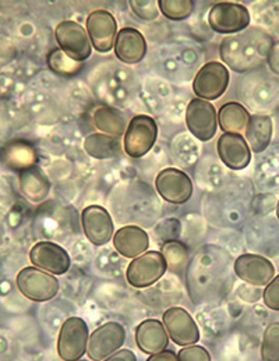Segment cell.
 I'll use <instances>...</instances> for the list:
<instances>
[{
	"mask_svg": "<svg viewBox=\"0 0 279 361\" xmlns=\"http://www.w3.org/2000/svg\"><path fill=\"white\" fill-rule=\"evenodd\" d=\"M3 158L8 168L18 172L30 166H35L38 159L35 148L24 140L8 142L3 149Z\"/></svg>",
	"mask_w": 279,
	"mask_h": 361,
	"instance_id": "cell-25",
	"label": "cell"
},
{
	"mask_svg": "<svg viewBox=\"0 0 279 361\" xmlns=\"http://www.w3.org/2000/svg\"><path fill=\"white\" fill-rule=\"evenodd\" d=\"M263 165L260 169L261 181L270 187L279 185V145L274 147L271 151L266 152L261 159Z\"/></svg>",
	"mask_w": 279,
	"mask_h": 361,
	"instance_id": "cell-32",
	"label": "cell"
},
{
	"mask_svg": "<svg viewBox=\"0 0 279 361\" xmlns=\"http://www.w3.org/2000/svg\"><path fill=\"white\" fill-rule=\"evenodd\" d=\"M55 38L59 49H61L70 59L83 63L91 56L93 47L87 34V30L71 20H66L57 24Z\"/></svg>",
	"mask_w": 279,
	"mask_h": 361,
	"instance_id": "cell-9",
	"label": "cell"
},
{
	"mask_svg": "<svg viewBox=\"0 0 279 361\" xmlns=\"http://www.w3.org/2000/svg\"><path fill=\"white\" fill-rule=\"evenodd\" d=\"M158 126L148 115H136L129 121L123 135V151L133 159L143 158L155 145Z\"/></svg>",
	"mask_w": 279,
	"mask_h": 361,
	"instance_id": "cell-3",
	"label": "cell"
},
{
	"mask_svg": "<svg viewBox=\"0 0 279 361\" xmlns=\"http://www.w3.org/2000/svg\"><path fill=\"white\" fill-rule=\"evenodd\" d=\"M177 361H211L210 352L198 345L186 346L182 350H179Z\"/></svg>",
	"mask_w": 279,
	"mask_h": 361,
	"instance_id": "cell-34",
	"label": "cell"
},
{
	"mask_svg": "<svg viewBox=\"0 0 279 361\" xmlns=\"http://www.w3.org/2000/svg\"><path fill=\"white\" fill-rule=\"evenodd\" d=\"M260 353L263 361H279V322H273L266 328Z\"/></svg>",
	"mask_w": 279,
	"mask_h": 361,
	"instance_id": "cell-31",
	"label": "cell"
},
{
	"mask_svg": "<svg viewBox=\"0 0 279 361\" xmlns=\"http://www.w3.org/2000/svg\"><path fill=\"white\" fill-rule=\"evenodd\" d=\"M263 300L267 308L273 311H279V275L266 286L263 293Z\"/></svg>",
	"mask_w": 279,
	"mask_h": 361,
	"instance_id": "cell-35",
	"label": "cell"
},
{
	"mask_svg": "<svg viewBox=\"0 0 279 361\" xmlns=\"http://www.w3.org/2000/svg\"><path fill=\"white\" fill-rule=\"evenodd\" d=\"M88 338V325L83 318H67L63 322L57 336L56 350L59 357L63 361L81 360V357L87 353Z\"/></svg>",
	"mask_w": 279,
	"mask_h": 361,
	"instance_id": "cell-4",
	"label": "cell"
},
{
	"mask_svg": "<svg viewBox=\"0 0 279 361\" xmlns=\"http://www.w3.org/2000/svg\"><path fill=\"white\" fill-rule=\"evenodd\" d=\"M251 16L249 8L236 1H220L208 13L210 27L223 35H235L250 27Z\"/></svg>",
	"mask_w": 279,
	"mask_h": 361,
	"instance_id": "cell-6",
	"label": "cell"
},
{
	"mask_svg": "<svg viewBox=\"0 0 279 361\" xmlns=\"http://www.w3.org/2000/svg\"><path fill=\"white\" fill-rule=\"evenodd\" d=\"M267 64L271 70V73L274 75H279V41L278 42H274L270 54H268V58H267Z\"/></svg>",
	"mask_w": 279,
	"mask_h": 361,
	"instance_id": "cell-36",
	"label": "cell"
},
{
	"mask_svg": "<svg viewBox=\"0 0 279 361\" xmlns=\"http://www.w3.org/2000/svg\"><path fill=\"white\" fill-rule=\"evenodd\" d=\"M104 361H137V357L130 349H120Z\"/></svg>",
	"mask_w": 279,
	"mask_h": 361,
	"instance_id": "cell-37",
	"label": "cell"
},
{
	"mask_svg": "<svg viewBox=\"0 0 279 361\" xmlns=\"http://www.w3.org/2000/svg\"><path fill=\"white\" fill-rule=\"evenodd\" d=\"M130 8L140 20L144 21H154L160 16L158 1L153 0H131Z\"/></svg>",
	"mask_w": 279,
	"mask_h": 361,
	"instance_id": "cell-33",
	"label": "cell"
},
{
	"mask_svg": "<svg viewBox=\"0 0 279 361\" xmlns=\"http://www.w3.org/2000/svg\"><path fill=\"white\" fill-rule=\"evenodd\" d=\"M30 261L35 268H40L51 275H64L71 259L69 252L54 241H40L30 250Z\"/></svg>",
	"mask_w": 279,
	"mask_h": 361,
	"instance_id": "cell-16",
	"label": "cell"
},
{
	"mask_svg": "<svg viewBox=\"0 0 279 361\" xmlns=\"http://www.w3.org/2000/svg\"><path fill=\"white\" fill-rule=\"evenodd\" d=\"M126 342V329L119 322L98 326L88 338L87 356L93 361H104L121 349Z\"/></svg>",
	"mask_w": 279,
	"mask_h": 361,
	"instance_id": "cell-10",
	"label": "cell"
},
{
	"mask_svg": "<svg viewBox=\"0 0 279 361\" xmlns=\"http://www.w3.org/2000/svg\"><path fill=\"white\" fill-rule=\"evenodd\" d=\"M146 361H177V356L173 350H162L157 355L150 356Z\"/></svg>",
	"mask_w": 279,
	"mask_h": 361,
	"instance_id": "cell-38",
	"label": "cell"
},
{
	"mask_svg": "<svg viewBox=\"0 0 279 361\" xmlns=\"http://www.w3.org/2000/svg\"><path fill=\"white\" fill-rule=\"evenodd\" d=\"M114 250L124 258L134 259L138 255L148 251L150 236L148 233L136 225H127L120 228L112 238Z\"/></svg>",
	"mask_w": 279,
	"mask_h": 361,
	"instance_id": "cell-20",
	"label": "cell"
},
{
	"mask_svg": "<svg viewBox=\"0 0 279 361\" xmlns=\"http://www.w3.org/2000/svg\"><path fill=\"white\" fill-rule=\"evenodd\" d=\"M162 324L167 329L169 339H172L177 346L186 348L200 341V329L194 318L182 307L167 308L162 317Z\"/></svg>",
	"mask_w": 279,
	"mask_h": 361,
	"instance_id": "cell-12",
	"label": "cell"
},
{
	"mask_svg": "<svg viewBox=\"0 0 279 361\" xmlns=\"http://www.w3.org/2000/svg\"><path fill=\"white\" fill-rule=\"evenodd\" d=\"M155 188L169 204L182 205L193 195V183L189 175L176 168L161 171L155 179Z\"/></svg>",
	"mask_w": 279,
	"mask_h": 361,
	"instance_id": "cell-15",
	"label": "cell"
},
{
	"mask_svg": "<svg viewBox=\"0 0 279 361\" xmlns=\"http://www.w3.org/2000/svg\"><path fill=\"white\" fill-rule=\"evenodd\" d=\"M277 218H278V221H279V200H278V202H277Z\"/></svg>",
	"mask_w": 279,
	"mask_h": 361,
	"instance_id": "cell-39",
	"label": "cell"
},
{
	"mask_svg": "<svg viewBox=\"0 0 279 361\" xmlns=\"http://www.w3.org/2000/svg\"><path fill=\"white\" fill-rule=\"evenodd\" d=\"M16 285L25 299L37 302L52 300L59 292L55 276L35 267L23 268L16 278Z\"/></svg>",
	"mask_w": 279,
	"mask_h": 361,
	"instance_id": "cell-7",
	"label": "cell"
},
{
	"mask_svg": "<svg viewBox=\"0 0 279 361\" xmlns=\"http://www.w3.org/2000/svg\"><path fill=\"white\" fill-rule=\"evenodd\" d=\"M217 152L230 171H243L251 161V151L242 134L223 133L217 142Z\"/></svg>",
	"mask_w": 279,
	"mask_h": 361,
	"instance_id": "cell-18",
	"label": "cell"
},
{
	"mask_svg": "<svg viewBox=\"0 0 279 361\" xmlns=\"http://www.w3.org/2000/svg\"><path fill=\"white\" fill-rule=\"evenodd\" d=\"M47 63L49 66V68L59 75L63 77H71L74 74H77L81 70L83 63H77V61L70 59L61 49L56 48L52 49L48 56H47Z\"/></svg>",
	"mask_w": 279,
	"mask_h": 361,
	"instance_id": "cell-29",
	"label": "cell"
},
{
	"mask_svg": "<svg viewBox=\"0 0 279 361\" xmlns=\"http://www.w3.org/2000/svg\"><path fill=\"white\" fill-rule=\"evenodd\" d=\"M237 95L250 109L268 112L279 105V78L260 70L246 73L239 80Z\"/></svg>",
	"mask_w": 279,
	"mask_h": 361,
	"instance_id": "cell-2",
	"label": "cell"
},
{
	"mask_svg": "<svg viewBox=\"0 0 279 361\" xmlns=\"http://www.w3.org/2000/svg\"><path fill=\"white\" fill-rule=\"evenodd\" d=\"M274 133L273 119L268 115H253L250 116L247 127L244 130V140L250 151L263 154L268 149Z\"/></svg>",
	"mask_w": 279,
	"mask_h": 361,
	"instance_id": "cell-22",
	"label": "cell"
},
{
	"mask_svg": "<svg viewBox=\"0 0 279 361\" xmlns=\"http://www.w3.org/2000/svg\"><path fill=\"white\" fill-rule=\"evenodd\" d=\"M230 74L227 67L221 61L206 63L193 80V91L197 98L204 101L220 99L229 87Z\"/></svg>",
	"mask_w": 279,
	"mask_h": 361,
	"instance_id": "cell-8",
	"label": "cell"
},
{
	"mask_svg": "<svg viewBox=\"0 0 279 361\" xmlns=\"http://www.w3.org/2000/svg\"><path fill=\"white\" fill-rule=\"evenodd\" d=\"M77 361H85V360H77Z\"/></svg>",
	"mask_w": 279,
	"mask_h": 361,
	"instance_id": "cell-40",
	"label": "cell"
},
{
	"mask_svg": "<svg viewBox=\"0 0 279 361\" xmlns=\"http://www.w3.org/2000/svg\"><path fill=\"white\" fill-rule=\"evenodd\" d=\"M84 151L94 159L105 161L119 157L123 147L116 137L102 133H93L84 140Z\"/></svg>",
	"mask_w": 279,
	"mask_h": 361,
	"instance_id": "cell-24",
	"label": "cell"
},
{
	"mask_svg": "<svg viewBox=\"0 0 279 361\" xmlns=\"http://www.w3.org/2000/svg\"><path fill=\"white\" fill-rule=\"evenodd\" d=\"M21 192L32 202H42L51 192V181L38 166H30L18 172Z\"/></svg>",
	"mask_w": 279,
	"mask_h": 361,
	"instance_id": "cell-23",
	"label": "cell"
},
{
	"mask_svg": "<svg viewBox=\"0 0 279 361\" xmlns=\"http://www.w3.org/2000/svg\"><path fill=\"white\" fill-rule=\"evenodd\" d=\"M167 261L161 251H146L126 269V279L136 289H146L157 283L167 274Z\"/></svg>",
	"mask_w": 279,
	"mask_h": 361,
	"instance_id": "cell-5",
	"label": "cell"
},
{
	"mask_svg": "<svg viewBox=\"0 0 279 361\" xmlns=\"http://www.w3.org/2000/svg\"><path fill=\"white\" fill-rule=\"evenodd\" d=\"M93 123L102 134H108L112 137H121L126 133L129 121L124 115L108 105L98 106L93 114Z\"/></svg>",
	"mask_w": 279,
	"mask_h": 361,
	"instance_id": "cell-26",
	"label": "cell"
},
{
	"mask_svg": "<svg viewBox=\"0 0 279 361\" xmlns=\"http://www.w3.org/2000/svg\"><path fill=\"white\" fill-rule=\"evenodd\" d=\"M273 35L260 27H249L247 30L227 35L220 47L223 63L236 73H250L261 68L274 45Z\"/></svg>",
	"mask_w": 279,
	"mask_h": 361,
	"instance_id": "cell-1",
	"label": "cell"
},
{
	"mask_svg": "<svg viewBox=\"0 0 279 361\" xmlns=\"http://www.w3.org/2000/svg\"><path fill=\"white\" fill-rule=\"evenodd\" d=\"M81 226L85 238L94 245H105L114 235L111 214L101 205H88L83 209Z\"/></svg>",
	"mask_w": 279,
	"mask_h": 361,
	"instance_id": "cell-17",
	"label": "cell"
},
{
	"mask_svg": "<svg viewBox=\"0 0 279 361\" xmlns=\"http://www.w3.org/2000/svg\"><path fill=\"white\" fill-rule=\"evenodd\" d=\"M85 30L91 47L100 54H108L113 49L117 35V23L108 10H94L85 21Z\"/></svg>",
	"mask_w": 279,
	"mask_h": 361,
	"instance_id": "cell-14",
	"label": "cell"
},
{
	"mask_svg": "<svg viewBox=\"0 0 279 361\" xmlns=\"http://www.w3.org/2000/svg\"><path fill=\"white\" fill-rule=\"evenodd\" d=\"M161 254L167 261V268L172 274H182L189 261L187 247L179 240H167L162 244Z\"/></svg>",
	"mask_w": 279,
	"mask_h": 361,
	"instance_id": "cell-28",
	"label": "cell"
},
{
	"mask_svg": "<svg viewBox=\"0 0 279 361\" xmlns=\"http://www.w3.org/2000/svg\"><path fill=\"white\" fill-rule=\"evenodd\" d=\"M250 119L249 111L240 102H226L223 104L218 114L220 128L223 133L242 134L244 133Z\"/></svg>",
	"mask_w": 279,
	"mask_h": 361,
	"instance_id": "cell-27",
	"label": "cell"
},
{
	"mask_svg": "<svg viewBox=\"0 0 279 361\" xmlns=\"http://www.w3.org/2000/svg\"><path fill=\"white\" fill-rule=\"evenodd\" d=\"M137 348L146 355H157L167 350L169 336L164 324L158 319H146L136 328Z\"/></svg>",
	"mask_w": 279,
	"mask_h": 361,
	"instance_id": "cell-21",
	"label": "cell"
},
{
	"mask_svg": "<svg viewBox=\"0 0 279 361\" xmlns=\"http://www.w3.org/2000/svg\"><path fill=\"white\" fill-rule=\"evenodd\" d=\"M160 11L173 21H182L190 17L194 8L193 0H160L158 1Z\"/></svg>",
	"mask_w": 279,
	"mask_h": 361,
	"instance_id": "cell-30",
	"label": "cell"
},
{
	"mask_svg": "<svg viewBox=\"0 0 279 361\" xmlns=\"http://www.w3.org/2000/svg\"><path fill=\"white\" fill-rule=\"evenodd\" d=\"M186 126L200 141H211L218 130V114L215 106L204 99L194 98L186 109Z\"/></svg>",
	"mask_w": 279,
	"mask_h": 361,
	"instance_id": "cell-11",
	"label": "cell"
},
{
	"mask_svg": "<svg viewBox=\"0 0 279 361\" xmlns=\"http://www.w3.org/2000/svg\"><path fill=\"white\" fill-rule=\"evenodd\" d=\"M235 274L244 283L256 288L267 286L275 276L274 264L259 254H242L235 261Z\"/></svg>",
	"mask_w": 279,
	"mask_h": 361,
	"instance_id": "cell-13",
	"label": "cell"
},
{
	"mask_svg": "<svg viewBox=\"0 0 279 361\" xmlns=\"http://www.w3.org/2000/svg\"><path fill=\"white\" fill-rule=\"evenodd\" d=\"M113 51L119 61L126 64H136L144 59L147 54V42L138 30L124 27L116 35Z\"/></svg>",
	"mask_w": 279,
	"mask_h": 361,
	"instance_id": "cell-19",
	"label": "cell"
}]
</instances>
